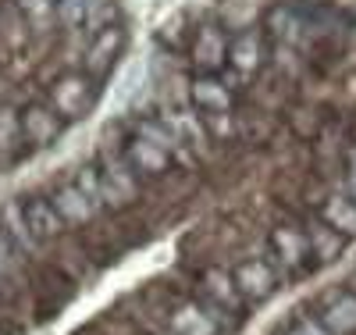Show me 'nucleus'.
<instances>
[{"label": "nucleus", "instance_id": "4", "mask_svg": "<svg viewBox=\"0 0 356 335\" xmlns=\"http://www.w3.org/2000/svg\"><path fill=\"white\" fill-rule=\"evenodd\" d=\"M122 50H125V29H122V25L104 29V33L89 36V43H86V50H82L79 72H86L89 79H104V75H111V68L118 65Z\"/></svg>", "mask_w": 356, "mask_h": 335}, {"label": "nucleus", "instance_id": "26", "mask_svg": "<svg viewBox=\"0 0 356 335\" xmlns=\"http://www.w3.org/2000/svg\"><path fill=\"white\" fill-rule=\"evenodd\" d=\"M292 332L296 335H332L328 328L321 325V318H314V314H300V318H296V325H292Z\"/></svg>", "mask_w": 356, "mask_h": 335}, {"label": "nucleus", "instance_id": "12", "mask_svg": "<svg viewBox=\"0 0 356 335\" xmlns=\"http://www.w3.org/2000/svg\"><path fill=\"white\" fill-rule=\"evenodd\" d=\"M203 293H207V303H214V307L228 311L232 318H243V307H246V299L243 293L235 289V279L228 275V271H207L203 275Z\"/></svg>", "mask_w": 356, "mask_h": 335}, {"label": "nucleus", "instance_id": "16", "mask_svg": "<svg viewBox=\"0 0 356 335\" xmlns=\"http://www.w3.org/2000/svg\"><path fill=\"white\" fill-rule=\"evenodd\" d=\"M321 221L328 225L332 232H339L342 239H346V235H356V203L349 200V193L324 196V203H321Z\"/></svg>", "mask_w": 356, "mask_h": 335}, {"label": "nucleus", "instance_id": "22", "mask_svg": "<svg viewBox=\"0 0 356 335\" xmlns=\"http://www.w3.org/2000/svg\"><path fill=\"white\" fill-rule=\"evenodd\" d=\"M114 25H122V8H118V0H93L89 18H86V36H97V33L114 29Z\"/></svg>", "mask_w": 356, "mask_h": 335}, {"label": "nucleus", "instance_id": "15", "mask_svg": "<svg viewBox=\"0 0 356 335\" xmlns=\"http://www.w3.org/2000/svg\"><path fill=\"white\" fill-rule=\"evenodd\" d=\"M189 97H193V104H196L200 111H207V114H228V111H232V89H228L221 79H211V75L193 79Z\"/></svg>", "mask_w": 356, "mask_h": 335}, {"label": "nucleus", "instance_id": "21", "mask_svg": "<svg viewBox=\"0 0 356 335\" xmlns=\"http://www.w3.org/2000/svg\"><path fill=\"white\" fill-rule=\"evenodd\" d=\"M93 0H57V29L61 33H86V18Z\"/></svg>", "mask_w": 356, "mask_h": 335}, {"label": "nucleus", "instance_id": "27", "mask_svg": "<svg viewBox=\"0 0 356 335\" xmlns=\"http://www.w3.org/2000/svg\"><path fill=\"white\" fill-rule=\"evenodd\" d=\"M349 200L356 203V154H353V161H349Z\"/></svg>", "mask_w": 356, "mask_h": 335}, {"label": "nucleus", "instance_id": "7", "mask_svg": "<svg viewBox=\"0 0 356 335\" xmlns=\"http://www.w3.org/2000/svg\"><path fill=\"white\" fill-rule=\"evenodd\" d=\"M232 279H235V289L243 293V299L250 303H260V299H271L275 289H278V275H275V267L267 264V260H246L232 271Z\"/></svg>", "mask_w": 356, "mask_h": 335}, {"label": "nucleus", "instance_id": "6", "mask_svg": "<svg viewBox=\"0 0 356 335\" xmlns=\"http://www.w3.org/2000/svg\"><path fill=\"white\" fill-rule=\"evenodd\" d=\"M22 203V215H25V225H29V232L36 235V242L43 247V242H54V239H61L68 228H65V221H61V215L54 210V203L47 200V193H29L25 200H18Z\"/></svg>", "mask_w": 356, "mask_h": 335}, {"label": "nucleus", "instance_id": "9", "mask_svg": "<svg viewBox=\"0 0 356 335\" xmlns=\"http://www.w3.org/2000/svg\"><path fill=\"white\" fill-rule=\"evenodd\" d=\"M125 164L136 171V178H161L171 168V154H164V150L154 146L150 139L132 136L125 143Z\"/></svg>", "mask_w": 356, "mask_h": 335}, {"label": "nucleus", "instance_id": "18", "mask_svg": "<svg viewBox=\"0 0 356 335\" xmlns=\"http://www.w3.org/2000/svg\"><path fill=\"white\" fill-rule=\"evenodd\" d=\"M0 225L8 228V235L18 242V250H22L25 257H36V254H40V242H36V235H33V232H29L25 215H22V203H18V200H8L4 207H0Z\"/></svg>", "mask_w": 356, "mask_h": 335}, {"label": "nucleus", "instance_id": "13", "mask_svg": "<svg viewBox=\"0 0 356 335\" xmlns=\"http://www.w3.org/2000/svg\"><path fill=\"white\" fill-rule=\"evenodd\" d=\"M271 250L278 254V260L285 267H303L310 257V239L296 225H275L271 228Z\"/></svg>", "mask_w": 356, "mask_h": 335}, {"label": "nucleus", "instance_id": "25", "mask_svg": "<svg viewBox=\"0 0 356 335\" xmlns=\"http://www.w3.org/2000/svg\"><path fill=\"white\" fill-rule=\"evenodd\" d=\"M307 239H310V254L317 250V257H324V260H332V257L342 250V235H339V232H332L328 225H317Z\"/></svg>", "mask_w": 356, "mask_h": 335}, {"label": "nucleus", "instance_id": "11", "mask_svg": "<svg viewBox=\"0 0 356 335\" xmlns=\"http://www.w3.org/2000/svg\"><path fill=\"white\" fill-rule=\"evenodd\" d=\"M18 8L22 22L29 25V33H33V43L36 40H50L54 33H61L57 29V0H11Z\"/></svg>", "mask_w": 356, "mask_h": 335}, {"label": "nucleus", "instance_id": "2", "mask_svg": "<svg viewBox=\"0 0 356 335\" xmlns=\"http://www.w3.org/2000/svg\"><path fill=\"white\" fill-rule=\"evenodd\" d=\"M100 168V196H104V210H125L139 200V178L136 171L125 164V157L104 154L97 161Z\"/></svg>", "mask_w": 356, "mask_h": 335}, {"label": "nucleus", "instance_id": "19", "mask_svg": "<svg viewBox=\"0 0 356 335\" xmlns=\"http://www.w3.org/2000/svg\"><path fill=\"white\" fill-rule=\"evenodd\" d=\"M22 150H29L25 146V139H22V121H18V107H11V104H0V161H15Z\"/></svg>", "mask_w": 356, "mask_h": 335}, {"label": "nucleus", "instance_id": "14", "mask_svg": "<svg viewBox=\"0 0 356 335\" xmlns=\"http://www.w3.org/2000/svg\"><path fill=\"white\" fill-rule=\"evenodd\" d=\"M193 61H196V68L203 72H218L225 68V61H228V40L218 25H203L200 29V36L193 43Z\"/></svg>", "mask_w": 356, "mask_h": 335}, {"label": "nucleus", "instance_id": "1", "mask_svg": "<svg viewBox=\"0 0 356 335\" xmlns=\"http://www.w3.org/2000/svg\"><path fill=\"white\" fill-rule=\"evenodd\" d=\"M93 100H97V79H89L86 72H61L47 86V104L65 121L86 118L93 111Z\"/></svg>", "mask_w": 356, "mask_h": 335}, {"label": "nucleus", "instance_id": "24", "mask_svg": "<svg viewBox=\"0 0 356 335\" xmlns=\"http://www.w3.org/2000/svg\"><path fill=\"white\" fill-rule=\"evenodd\" d=\"M75 186L89 196V200H93L100 210H104V196H100V168H97V161H89V164H79L75 168Z\"/></svg>", "mask_w": 356, "mask_h": 335}, {"label": "nucleus", "instance_id": "23", "mask_svg": "<svg viewBox=\"0 0 356 335\" xmlns=\"http://www.w3.org/2000/svg\"><path fill=\"white\" fill-rule=\"evenodd\" d=\"M300 18L292 15V8L289 4H278L271 15H267V33H271L275 40H292L296 33H300Z\"/></svg>", "mask_w": 356, "mask_h": 335}, {"label": "nucleus", "instance_id": "17", "mask_svg": "<svg viewBox=\"0 0 356 335\" xmlns=\"http://www.w3.org/2000/svg\"><path fill=\"white\" fill-rule=\"evenodd\" d=\"M321 325L332 335H353L356 332V293H339L328 299V307L321 314Z\"/></svg>", "mask_w": 356, "mask_h": 335}, {"label": "nucleus", "instance_id": "10", "mask_svg": "<svg viewBox=\"0 0 356 335\" xmlns=\"http://www.w3.org/2000/svg\"><path fill=\"white\" fill-rule=\"evenodd\" d=\"M168 332L175 335H221V325L203 303H175L168 314Z\"/></svg>", "mask_w": 356, "mask_h": 335}, {"label": "nucleus", "instance_id": "30", "mask_svg": "<svg viewBox=\"0 0 356 335\" xmlns=\"http://www.w3.org/2000/svg\"><path fill=\"white\" fill-rule=\"evenodd\" d=\"M0 15H4V8H0Z\"/></svg>", "mask_w": 356, "mask_h": 335}, {"label": "nucleus", "instance_id": "20", "mask_svg": "<svg viewBox=\"0 0 356 335\" xmlns=\"http://www.w3.org/2000/svg\"><path fill=\"white\" fill-rule=\"evenodd\" d=\"M22 260H25V254L18 250V242L8 235V228L0 225V289H4L8 282H18Z\"/></svg>", "mask_w": 356, "mask_h": 335}, {"label": "nucleus", "instance_id": "8", "mask_svg": "<svg viewBox=\"0 0 356 335\" xmlns=\"http://www.w3.org/2000/svg\"><path fill=\"white\" fill-rule=\"evenodd\" d=\"M264 57H267V40H264L260 29H243L235 40H228V65L239 75L260 72Z\"/></svg>", "mask_w": 356, "mask_h": 335}, {"label": "nucleus", "instance_id": "3", "mask_svg": "<svg viewBox=\"0 0 356 335\" xmlns=\"http://www.w3.org/2000/svg\"><path fill=\"white\" fill-rule=\"evenodd\" d=\"M18 121H22V139L29 150H43L50 143H57L65 136V125L68 121L57 114L47 100H29L25 107H18Z\"/></svg>", "mask_w": 356, "mask_h": 335}, {"label": "nucleus", "instance_id": "5", "mask_svg": "<svg viewBox=\"0 0 356 335\" xmlns=\"http://www.w3.org/2000/svg\"><path fill=\"white\" fill-rule=\"evenodd\" d=\"M47 200L54 203L57 215H61L65 228H75V232H82L86 225H93V218L100 215V207L89 200L75 182H57V186H50Z\"/></svg>", "mask_w": 356, "mask_h": 335}, {"label": "nucleus", "instance_id": "29", "mask_svg": "<svg viewBox=\"0 0 356 335\" xmlns=\"http://www.w3.org/2000/svg\"><path fill=\"white\" fill-rule=\"evenodd\" d=\"M164 335H175V332H164Z\"/></svg>", "mask_w": 356, "mask_h": 335}, {"label": "nucleus", "instance_id": "28", "mask_svg": "<svg viewBox=\"0 0 356 335\" xmlns=\"http://www.w3.org/2000/svg\"><path fill=\"white\" fill-rule=\"evenodd\" d=\"M282 335H296V332H292V328H289V332H282Z\"/></svg>", "mask_w": 356, "mask_h": 335}]
</instances>
